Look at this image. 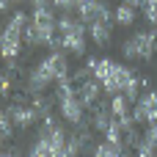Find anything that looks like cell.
I'll return each instance as SVG.
<instances>
[{
    "instance_id": "obj_1",
    "label": "cell",
    "mask_w": 157,
    "mask_h": 157,
    "mask_svg": "<svg viewBox=\"0 0 157 157\" xmlns=\"http://www.w3.org/2000/svg\"><path fill=\"white\" fill-rule=\"evenodd\" d=\"M69 61H66V50H50V55H44L39 63H33L25 75V91L30 97L44 94L52 83L69 80Z\"/></svg>"
},
{
    "instance_id": "obj_2",
    "label": "cell",
    "mask_w": 157,
    "mask_h": 157,
    "mask_svg": "<svg viewBox=\"0 0 157 157\" xmlns=\"http://www.w3.org/2000/svg\"><path fill=\"white\" fill-rule=\"evenodd\" d=\"M58 36L63 41V50L69 55H77V58H86L88 55V28L86 22L75 14H61L58 17Z\"/></svg>"
},
{
    "instance_id": "obj_3",
    "label": "cell",
    "mask_w": 157,
    "mask_h": 157,
    "mask_svg": "<svg viewBox=\"0 0 157 157\" xmlns=\"http://www.w3.org/2000/svg\"><path fill=\"white\" fill-rule=\"evenodd\" d=\"M55 105L61 110V119L69 121L72 127H83L86 124V102L80 99L77 86H75L72 77L55 83Z\"/></svg>"
},
{
    "instance_id": "obj_4",
    "label": "cell",
    "mask_w": 157,
    "mask_h": 157,
    "mask_svg": "<svg viewBox=\"0 0 157 157\" xmlns=\"http://www.w3.org/2000/svg\"><path fill=\"white\" fill-rule=\"evenodd\" d=\"M132 69L113 61V58H97V66H94V77L102 83V88L108 94H124L127 83L132 80Z\"/></svg>"
},
{
    "instance_id": "obj_5",
    "label": "cell",
    "mask_w": 157,
    "mask_h": 157,
    "mask_svg": "<svg viewBox=\"0 0 157 157\" xmlns=\"http://www.w3.org/2000/svg\"><path fill=\"white\" fill-rule=\"evenodd\" d=\"M157 50V36L149 30H135L130 39L121 41V55L127 61H152Z\"/></svg>"
},
{
    "instance_id": "obj_6",
    "label": "cell",
    "mask_w": 157,
    "mask_h": 157,
    "mask_svg": "<svg viewBox=\"0 0 157 157\" xmlns=\"http://www.w3.org/2000/svg\"><path fill=\"white\" fill-rule=\"evenodd\" d=\"M113 11H116V8H110L105 0H83V3L75 8V14H77V17H80L86 25L99 22V19H105V22H116Z\"/></svg>"
},
{
    "instance_id": "obj_7",
    "label": "cell",
    "mask_w": 157,
    "mask_h": 157,
    "mask_svg": "<svg viewBox=\"0 0 157 157\" xmlns=\"http://www.w3.org/2000/svg\"><path fill=\"white\" fill-rule=\"evenodd\" d=\"M17 102H8L6 108H8V113H11V119H14V124H17V130H30L41 116H39V110L30 105V102H25V97H14Z\"/></svg>"
},
{
    "instance_id": "obj_8",
    "label": "cell",
    "mask_w": 157,
    "mask_h": 157,
    "mask_svg": "<svg viewBox=\"0 0 157 157\" xmlns=\"http://www.w3.org/2000/svg\"><path fill=\"white\" fill-rule=\"evenodd\" d=\"M132 119H135V124H144V127L149 121H157V91L155 88H146L138 97V102L132 108Z\"/></svg>"
},
{
    "instance_id": "obj_9",
    "label": "cell",
    "mask_w": 157,
    "mask_h": 157,
    "mask_svg": "<svg viewBox=\"0 0 157 157\" xmlns=\"http://www.w3.org/2000/svg\"><path fill=\"white\" fill-rule=\"evenodd\" d=\"M22 44H25V33H17V30H11V28H3L0 50H3V58H6V61H19Z\"/></svg>"
},
{
    "instance_id": "obj_10",
    "label": "cell",
    "mask_w": 157,
    "mask_h": 157,
    "mask_svg": "<svg viewBox=\"0 0 157 157\" xmlns=\"http://www.w3.org/2000/svg\"><path fill=\"white\" fill-rule=\"evenodd\" d=\"M77 94H80V99L86 102V108H94V105L99 102V97H102V83L91 75L88 80L77 83Z\"/></svg>"
},
{
    "instance_id": "obj_11",
    "label": "cell",
    "mask_w": 157,
    "mask_h": 157,
    "mask_svg": "<svg viewBox=\"0 0 157 157\" xmlns=\"http://www.w3.org/2000/svg\"><path fill=\"white\" fill-rule=\"evenodd\" d=\"M110 33H113V22L99 19V22H91V25H88V39H91L99 50H105V47L110 44Z\"/></svg>"
},
{
    "instance_id": "obj_12",
    "label": "cell",
    "mask_w": 157,
    "mask_h": 157,
    "mask_svg": "<svg viewBox=\"0 0 157 157\" xmlns=\"http://www.w3.org/2000/svg\"><path fill=\"white\" fill-rule=\"evenodd\" d=\"M91 110H94V113H91V130H97V132H102V135H105L108 124L116 119V116H113V110H110V102H105V105H102V102H97Z\"/></svg>"
},
{
    "instance_id": "obj_13",
    "label": "cell",
    "mask_w": 157,
    "mask_h": 157,
    "mask_svg": "<svg viewBox=\"0 0 157 157\" xmlns=\"http://www.w3.org/2000/svg\"><path fill=\"white\" fill-rule=\"evenodd\" d=\"M138 11H141V8H135V6H130V3H119L116 11H113L116 25H119V28H132L135 19H138Z\"/></svg>"
},
{
    "instance_id": "obj_14",
    "label": "cell",
    "mask_w": 157,
    "mask_h": 157,
    "mask_svg": "<svg viewBox=\"0 0 157 157\" xmlns=\"http://www.w3.org/2000/svg\"><path fill=\"white\" fill-rule=\"evenodd\" d=\"M94 157H130L124 152V144H110V141H102L94 146Z\"/></svg>"
},
{
    "instance_id": "obj_15",
    "label": "cell",
    "mask_w": 157,
    "mask_h": 157,
    "mask_svg": "<svg viewBox=\"0 0 157 157\" xmlns=\"http://www.w3.org/2000/svg\"><path fill=\"white\" fill-rule=\"evenodd\" d=\"M110 110H113L116 119L130 116V99H127L124 94H113V99H110Z\"/></svg>"
},
{
    "instance_id": "obj_16",
    "label": "cell",
    "mask_w": 157,
    "mask_h": 157,
    "mask_svg": "<svg viewBox=\"0 0 157 157\" xmlns=\"http://www.w3.org/2000/svg\"><path fill=\"white\" fill-rule=\"evenodd\" d=\"M14 130H17V124H14V119H11L8 108H6V110H3V119H0V132H3V144H8V141L14 138Z\"/></svg>"
},
{
    "instance_id": "obj_17",
    "label": "cell",
    "mask_w": 157,
    "mask_h": 157,
    "mask_svg": "<svg viewBox=\"0 0 157 157\" xmlns=\"http://www.w3.org/2000/svg\"><path fill=\"white\" fill-rule=\"evenodd\" d=\"M124 3H130V6H135V8H144L146 0H124Z\"/></svg>"
},
{
    "instance_id": "obj_18",
    "label": "cell",
    "mask_w": 157,
    "mask_h": 157,
    "mask_svg": "<svg viewBox=\"0 0 157 157\" xmlns=\"http://www.w3.org/2000/svg\"><path fill=\"white\" fill-rule=\"evenodd\" d=\"M3 157H19V152H17V149H6V152H3Z\"/></svg>"
},
{
    "instance_id": "obj_19",
    "label": "cell",
    "mask_w": 157,
    "mask_h": 157,
    "mask_svg": "<svg viewBox=\"0 0 157 157\" xmlns=\"http://www.w3.org/2000/svg\"><path fill=\"white\" fill-rule=\"evenodd\" d=\"M11 3H14V6H19V3H25V0H11Z\"/></svg>"
},
{
    "instance_id": "obj_20",
    "label": "cell",
    "mask_w": 157,
    "mask_h": 157,
    "mask_svg": "<svg viewBox=\"0 0 157 157\" xmlns=\"http://www.w3.org/2000/svg\"><path fill=\"white\" fill-rule=\"evenodd\" d=\"M80 3H83V0H77V6H80Z\"/></svg>"
},
{
    "instance_id": "obj_21",
    "label": "cell",
    "mask_w": 157,
    "mask_h": 157,
    "mask_svg": "<svg viewBox=\"0 0 157 157\" xmlns=\"http://www.w3.org/2000/svg\"><path fill=\"white\" fill-rule=\"evenodd\" d=\"M155 36H157V28H155Z\"/></svg>"
},
{
    "instance_id": "obj_22",
    "label": "cell",
    "mask_w": 157,
    "mask_h": 157,
    "mask_svg": "<svg viewBox=\"0 0 157 157\" xmlns=\"http://www.w3.org/2000/svg\"><path fill=\"white\" fill-rule=\"evenodd\" d=\"M28 157H33V155H28Z\"/></svg>"
}]
</instances>
